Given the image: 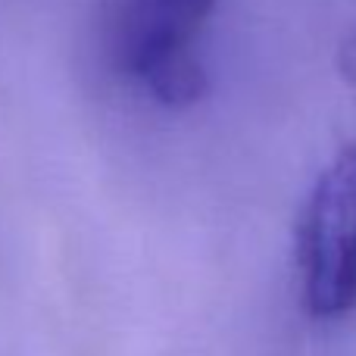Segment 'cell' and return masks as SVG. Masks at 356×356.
<instances>
[{
  "mask_svg": "<svg viewBox=\"0 0 356 356\" xmlns=\"http://www.w3.org/2000/svg\"><path fill=\"white\" fill-rule=\"evenodd\" d=\"M300 303L334 322L356 309V144L334 150L313 181L297 222Z\"/></svg>",
  "mask_w": 356,
  "mask_h": 356,
  "instance_id": "1",
  "label": "cell"
},
{
  "mask_svg": "<svg viewBox=\"0 0 356 356\" xmlns=\"http://www.w3.org/2000/svg\"><path fill=\"white\" fill-rule=\"evenodd\" d=\"M216 10V0H119L113 16V60L141 79L160 60L194 50V38Z\"/></svg>",
  "mask_w": 356,
  "mask_h": 356,
  "instance_id": "2",
  "label": "cell"
},
{
  "mask_svg": "<svg viewBox=\"0 0 356 356\" xmlns=\"http://www.w3.org/2000/svg\"><path fill=\"white\" fill-rule=\"evenodd\" d=\"M138 81L147 88V94L156 104L169 106V110H188L209 88L207 69H203L197 50H184V54L166 56V60H160L154 69H147Z\"/></svg>",
  "mask_w": 356,
  "mask_h": 356,
  "instance_id": "3",
  "label": "cell"
},
{
  "mask_svg": "<svg viewBox=\"0 0 356 356\" xmlns=\"http://www.w3.org/2000/svg\"><path fill=\"white\" fill-rule=\"evenodd\" d=\"M334 60H338V72H341V79H344L347 91H350L353 100H356V25L344 31V38H341V44H338V56H334Z\"/></svg>",
  "mask_w": 356,
  "mask_h": 356,
  "instance_id": "4",
  "label": "cell"
}]
</instances>
